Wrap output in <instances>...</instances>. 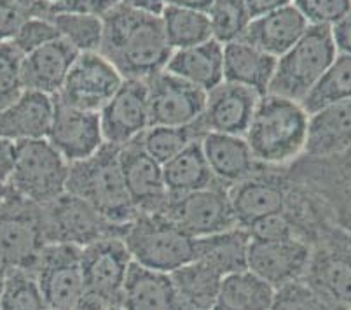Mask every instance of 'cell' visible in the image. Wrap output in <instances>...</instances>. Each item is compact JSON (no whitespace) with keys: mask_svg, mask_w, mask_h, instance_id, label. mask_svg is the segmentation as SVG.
Segmentation results:
<instances>
[{"mask_svg":"<svg viewBox=\"0 0 351 310\" xmlns=\"http://www.w3.org/2000/svg\"><path fill=\"white\" fill-rule=\"evenodd\" d=\"M101 21L100 53L123 79L149 81L166 69L173 49L165 37L161 16L116 4L101 16Z\"/></svg>","mask_w":351,"mask_h":310,"instance_id":"6da1fadb","label":"cell"},{"mask_svg":"<svg viewBox=\"0 0 351 310\" xmlns=\"http://www.w3.org/2000/svg\"><path fill=\"white\" fill-rule=\"evenodd\" d=\"M309 114L301 102L274 93L258 98L245 140L258 165L287 168L304 156Z\"/></svg>","mask_w":351,"mask_h":310,"instance_id":"7a4b0ae2","label":"cell"},{"mask_svg":"<svg viewBox=\"0 0 351 310\" xmlns=\"http://www.w3.org/2000/svg\"><path fill=\"white\" fill-rule=\"evenodd\" d=\"M66 191L82 198L116 228L124 230L138 216L121 170L119 148L110 144H104L93 156L70 165Z\"/></svg>","mask_w":351,"mask_h":310,"instance_id":"3957f363","label":"cell"},{"mask_svg":"<svg viewBox=\"0 0 351 310\" xmlns=\"http://www.w3.org/2000/svg\"><path fill=\"white\" fill-rule=\"evenodd\" d=\"M123 241L135 263L171 274L194 260V239L161 212L138 214Z\"/></svg>","mask_w":351,"mask_h":310,"instance_id":"277c9868","label":"cell"},{"mask_svg":"<svg viewBox=\"0 0 351 310\" xmlns=\"http://www.w3.org/2000/svg\"><path fill=\"white\" fill-rule=\"evenodd\" d=\"M336 56L330 28L308 27L301 39L276 60L267 93L302 102Z\"/></svg>","mask_w":351,"mask_h":310,"instance_id":"5b68a950","label":"cell"},{"mask_svg":"<svg viewBox=\"0 0 351 310\" xmlns=\"http://www.w3.org/2000/svg\"><path fill=\"white\" fill-rule=\"evenodd\" d=\"M70 163L47 139L25 140L16 146L14 170L8 186L35 206H46L66 191Z\"/></svg>","mask_w":351,"mask_h":310,"instance_id":"8992f818","label":"cell"},{"mask_svg":"<svg viewBox=\"0 0 351 310\" xmlns=\"http://www.w3.org/2000/svg\"><path fill=\"white\" fill-rule=\"evenodd\" d=\"M46 244L40 206L8 186L0 202V263L5 268L34 270Z\"/></svg>","mask_w":351,"mask_h":310,"instance_id":"52a82bcc","label":"cell"},{"mask_svg":"<svg viewBox=\"0 0 351 310\" xmlns=\"http://www.w3.org/2000/svg\"><path fill=\"white\" fill-rule=\"evenodd\" d=\"M302 280L324 298L344 310L351 309V232L330 226L311 245Z\"/></svg>","mask_w":351,"mask_h":310,"instance_id":"ba28073f","label":"cell"},{"mask_svg":"<svg viewBox=\"0 0 351 310\" xmlns=\"http://www.w3.org/2000/svg\"><path fill=\"white\" fill-rule=\"evenodd\" d=\"M285 172L320 198L332 225L351 232V149L325 159L302 156Z\"/></svg>","mask_w":351,"mask_h":310,"instance_id":"9c48e42d","label":"cell"},{"mask_svg":"<svg viewBox=\"0 0 351 310\" xmlns=\"http://www.w3.org/2000/svg\"><path fill=\"white\" fill-rule=\"evenodd\" d=\"M132 254L121 235H105L81 249L84 296L105 307L119 305L121 291L132 267Z\"/></svg>","mask_w":351,"mask_h":310,"instance_id":"30bf717a","label":"cell"},{"mask_svg":"<svg viewBox=\"0 0 351 310\" xmlns=\"http://www.w3.org/2000/svg\"><path fill=\"white\" fill-rule=\"evenodd\" d=\"M40 209L47 244H69L82 249L105 235L123 236V228L108 225L93 207L70 191Z\"/></svg>","mask_w":351,"mask_h":310,"instance_id":"8fae6325","label":"cell"},{"mask_svg":"<svg viewBox=\"0 0 351 310\" xmlns=\"http://www.w3.org/2000/svg\"><path fill=\"white\" fill-rule=\"evenodd\" d=\"M161 214L170 217L175 225L180 226L193 239L238 226L228 188L219 182L191 193L170 195Z\"/></svg>","mask_w":351,"mask_h":310,"instance_id":"7c38bea8","label":"cell"},{"mask_svg":"<svg viewBox=\"0 0 351 310\" xmlns=\"http://www.w3.org/2000/svg\"><path fill=\"white\" fill-rule=\"evenodd\" d=\"M32 272L43 291L47 310H72L84 298L81 247L46 244Z\"/></svg>","mask_w":351,"mask_h":310,"instance_id":"4fadbf2b","label":"cell"},{"mask_svg":"<svg viewBox=\"0 0 351 310\" xmlns=\"http://www.w3.org/2000/svg\"><path fill=\"white\" fill-rule=\"evenodd\" d=\"M123 76L100 51L79 53L56 100L82 111L100 113L123 85Z\"/></svg>","mask_w":351,"mask_h":310,"instance_id":"5bb4252c","label":"cell"},{"mask_svg":"<svg viewBox=\"0 0 351 310\" xmlns=\"http://www.w3.org/2000/svg\"><path fill=\"white\" fill-rule=\"evenodd\" d=\"M98 116L105 144L123 148L133 140H138L151 126L147 81L124 79Z\"/></svg>","mask_w":351,"mask_h":310,"instance_id":"9a60e30c","label":"cell"},{"mask_svg":"<svg viewBox=\"0 0 351 310\" xmlns=\"http://www.w3.org/2000/svg\"><path fill=\"white\" fill-rule=\"evenodd\" d=\"M151 126H189L203 114L206 93L184 79L159 72L147 81Z\"/></svg>","mask_w":351,"mask_h":310,"instance_id":"2e32d148","label":"cell"},{"mask_svg":"<svg viewBox=\"0 0 351 310\" xmlns=\"http://www.w3.org/2000/svg\"><path fill=\"white\" fill-rule=\"evenodd\" d=\"M236 223L248 228L263 217L285 210L289 179L285 168L263 167L250 177L228 188Z\"/></svg>","mask_w":351,"mask_h":310,"instance_id":"e0dca14e","label":"cell"},{"mask_svg":"<svg viewBox=\"0 0 351 310\" xmlns=\"http://www.w3.org/2000/svg\"><path fill=\"white\" fill-rule=\"evenodd\" d=\"M311 256V244L299 236L282 241L250 239L247 268L274 289L304 277Z\"/></svg>","mask_w":351,"mask_h":310,"instance_id":"ac0fdd59","label":"cell"},{"mask_svg":"<svg viewBox=\"0 0 351 310\" xmlns=\"http://www.w3.org/2000/svg\"><path fill=\"white\" fill-rule=\"evenodd\" d=\"M46 139L70 165L93 156L105 144L98 113L70 107L56 98Z\"/></svg>","mask_w":351,"mask_h":310,"instance_id":"d6986e66","label":"cell"},{"mask_svg":"<svg viewBox=\"0 0 351 310\" xmlns=\"http://www.w3.org/2000/svg\"><path fill=\"white\" fill-rule=\"evenodd\" d=\"M119 162L126 190L136 212H161L170 197L162 177L161 163L147 155L138 140L119 148Z\"/></svg>","mask_w":351,"mask_h":310,"instance_id":"ffe728a7","label":"cell"},{"mask_svg":"<svg viewBox=\"0 0 351 310\" xmlns=\"http://www.w3.org/2000/svg\"><path fill=\"white\" fill-rule=\"evenodd\" d=\"M258 95L245 86L234 82H220L206 93L205 109L197 126L205 133H228V135H245L250 124Z\"/></svg>","mask_w":351,"mask_h":310,"instance_id":"44dd1931","label":"cell"},{"mask_svg":"<svg viewBox=\"0 0 351 310\" xmlns=\"http://www.w3.org/2000/svg\"><path fill=\"white\" fill-rule=\"evenodd\" d=\"M54 113V97L23 89L20 97L0 109V139L12 142L46 139Z\"/></svg>","mask_w":351,"mask_h":310,"instance_id":"7402d4cb","label":"cell"},{"mask_svg":"<svg viewBox=\"0 0 351 310\" xmlns=\"http://www.w3.org/2000/svg\"><path fill=\"white\" fill-rule=\"evenodd\" d=\"M201 149L219 184L231 188L263 168L250 151L243 135L208 132L201 137Z\"/></svg>","mask_w":351,"mask_h":310,"instance_id":"603a6c76","label":"cell"},{"mask_svg":"<svg viewBox=\"0 0 351 310\" xmlns=\"http://www.w3.org/2000/svg\"><path fill=\"white\" fill-rule=\"evenodd\" d=\"M351 149V98L309 114L304 158L325 159Z\"/></svg>","mask_w":351,"mask_h":310,"instance_id":"cb8c5ba5","label":"cell"},{"mask_svg":"<svg viewBox=\"0 0 351 310\" xmlns=\"http://www.w3.org/2000/svg\"><path fill=\"white\" fill-rule=\"evenodd\" d=\"M77 54V51L63 39L44 44L39 49L25 54L21 69L25 89L56 97Z\"/></svg>","mask_w":351,"mask_h":310,"instance_id":"d4e9b609","label":"cell"},{"mask_svg":"<svg viewBox=\"0 0 351 310\" xmlns=\"http://www.w3.org/2000/svg\"><path fill=\"white\" fill-rule=\"evenodd\" d=\"M308 27L304 16L290 2L269 14L254 18L243 41L274 58H280L301 39Z\"/></svg>","mask_w":351,"mask_h":310,"instance_id":"484cf974","label":"cell"},{"mask_svg":"<svg viewBox=\"0 0 351 310\" xmlns=\"http://www.w3.org/2000/svg\"><path fill=\"white\" fill-rule=\"evenodd\" d=\"M119 307L124 310H178L171 276L133 261L121 291Z\"/></svg>","mask_w":351,"mask_h":310,"instance_id":"4316f807","label":"cell"},{"mask_svg":"<svg viewBox=\"0 0 351 310\" xmlns=\"http://www.w3.org/2000/svg\"><path fill=\"white\" fill-rule=\"evenodd\" d=\"M165 70L208 93L224 82V46L210 39L197 46L173 51Z\"/></svg>","mask_w":351,"mask_h":310,"instance_id":"83f0119b","label":"cell"},{"mask_svg":"<svg viewBox=\"0 0 351 310\" xmlns=\"http://www.w3.org/2000/svg\"><path fill=\"white\" fill-rule=\"evenodd\" d=\"M276 60L263 49L252 46L247 41L224 46V81L245 86L258 97L269 91L273 81Z\"/></svg>","mask_w":351,"mask_h":310,"instance_id":"f1b7e54d","label":"cell"},{"mask_svg":"<svg viewBox=\"0 0 351 310\" xmlns=\"http://www.w3.org/2000/svg\"><path fill=\"white\" fill-rule=\"evenodd\" d=\"M250 235L241 226L226 232L194 239V260L208 265L220 276L236 274L247 268Z\"/></svg>","mask_w":351,"mask_h":310,"instance_id":"f546056e","label":"cell"},{"mask_svg":"<svg viewBox=\"0 0 351 310\" xmlns=\"http://www.w3.org/2000/svg\"><path fill=\"white\" fill-rule=\"evenodd\" d=\"M178 310H215L222 276L208 265L193 260L171 272Z\"/></svg>","mask_w":351,"mask_h":310,"instance_id":"4dcf8cb0","label":"cell"},{"mask_svg":"<svg viewBox=\"0 0 351 310\" xmlns=\"http://www.w3.org/2000/svg\"><path fill=\"white\" fill-rule=\"evenodd\" d=\"M274 293L273 286L245 268L222 277L215 310H271Z\"/></svg>","mask_w":351,"mask_h":310,"instance_id":"1f68e13d","label":"cell"},{"mask_svg":"<svg viewBox=\"0 0 351 310\" xmlns=\"http://www.w3.org/2000/svg\"><path fill=\"white\" fill-rule=\"evenodd\" d=\"M199 140L191 142L177 156L162 163V177L170 195L191 193L217 182L203 155Z\"/></svg>","mask_w":351,"mask_h":310,"instance_id":"d6a6232c","label":"cell"},{"mask_svg":"<svg viewBox=\"0 0 351 310\" xmlns=\"http://www.w3.org/2000/svg\"><path fill=\"white\" fill-rule=\"evenodd\" d=\"M165 37L173 51L197 46L212 39L208 14L186 8L166 5L161 14Z\"/></svg>","mask_w":351,"mask_h":310,"instance_id":"836d02e7","label":"cell"},{"mask_svg":"<svg viewBox=\"0 0 351 310\" xmlns=\"http://www.w3.org/2000/svg\"><path fill=\"white\" fill-rule=\"evenodd\" d=\"M348 98H351V56L337 54L301 104L306 113L313 114Z\"/></svg>","mask_w":351,"mask_h":310,"instance_id":"e575fe53","label":"cell"},{"mask_svg":"<svg viewBox=\"0 0 351 310\" xmlns=\"http://www.w3.org/2000/svg\"><path fill=\"white\" fill-rule=\"evenodd\" d=\"M60 39L69 43L77 53L100 51L104 37V21L88 11H69L53 18Z\"/></svg>","mask_w":351,"mask_h":310,"instance_id":"d590c367","label":"cell"},{"mask_svg":"<svg viewBox=\"0 0 351 310\" xmlns=\"http://www.w3.org/2000/svg\"><path fill=\"white\" fill-rule=\"evenodd\" d=\"M203 135L205 132L197 126V123L189 126H149L140 135L138 142L147 155H151L162 165Z\"/></svg>","mask_w":351,"mask_h":310,"instance_id":"8d00e7d4","label":"cell"},{"mask_svg":"<svg viewBox=\"0 0 351 310\" xmlns=\"http://www.w3.org/2000/svg\"><path fill=\"white\" fill-rule=\"evenodd\" d=\"M0 310H47L34 272L27 268H5Z\"/></svg>","mask_w":351,"mask_h":310,"instance_id":"74e56055","label":"cell"},{"mask_svg":"<svg viewBox=\"0 0 351 310\" xmlns=\"http://www.w3.org/2000/svg\"><path fill=\"white\" fill-rule=\"evenodd\" d=\"M206 14L212 28V39L222 46L243 41L252 21L243 0H215Z\"/></svg>","mask_w":351,"mask_h":310,"instance_id":"f35d334b","label":"cell"},{"mask_svg":"<svg viewBox=\"0 0 351 310\" xmlns=\"http://www.w3.org/2000/svg\"><path fill=\"white\" fill-rule=\"evenodd\" d=\"M271 310H344L313 289L306 280L299 279L280 287L274 293Z\"/></svg>","mask_w":351,"mask_h":310,"instance_id":"ab89813d","label":"cell"},{"mask_svg":"<svg viewBox=\"0 0 351 310\" xmlns=\"http://www.w3.org/2000/svg\"><path fill=\"white\" fill-rule=\"evenodd\" d=\"M23 54L11 41L0 43V109L23 93Z\"/></svg>","mask_w":351,"mask_h":310,"instance_id":"60d3db41","label":"cell"},{"mask_svg":"<svg viewBox=\"0 0 351 310\" xmlns=\"http://www.w3.org/2000/svg\"><path fill=\"white\" fill-rule=\"evenodd\" d=\"M309 27H334L351 12V0H292Z\"/></svg>","mask_w":351,"mask_h":310,"instance_id":"b9f144b4","label":"cell"},{"mask_svg":"<svg viewBox=\"0 0 351 310\" xmlns=\"http://www.w3.org/2000/svg\"><path fill=\"white\" fill-rule=\"evenodd\" d=\"M56 39H60V35L56 32V27L53 25V21L44 20V18H35V16H28L27 20L20 25V28L14 34L11 43L25 56V54L39 49L44 44H49Z\"/></svg>","mask_w":351,"mask_h":310,"instance_id":"7bdbcfd3","label":"cell"},{"mask_svg":"<svg viewBox=\"0 0 351 310\" xmlns=\"http://www.w3.org/2000/svg\"><path fill=\"white\" fill-rule=\"evenodd\" d=\"M245 230L248 232L250 239H255V241H282V239L299 236L298 228L290 221V217L285 212L271 214V216L263 217V219H258V221H255L254 225Z\"/></svg>","mask_w":351,"mask_h":310,"instance_id":"ee69618b","label":"cell"},{"mask_svg":"<svg viewBox=\"0 0 351 310\" xmlns=\"http://www.w3.org/2000/svg\"><path fill=\"white\" fill-rule=\"evenodd\" d=\"M28 16L20 5L12 4L0 8V43L4 41H12L14 34L18 32L20 25L27 20Z\"/></svg>","mask_w":351,"mask_h":310,"instance_id":"f6af8a7d","label":"cell"},{"mask_svg":"<svg viewBox=\"0 0 351 310\" xmlns=\"http://www.w3.org/2000/svg\"><path fill=\"white\" fill-rule=\"evenodd\" d=\"M330 34L337 54L351 56V12H348L343 20L330 27Z\"/></svg>","mask_w":351,"mask_h":310,"instance_id":"bcb514c9","label":"cell"},{"mask_svg":"<svg viewBox=\"0 0 351 310\" xmlns=\"http://www.w3.org/2000/svg\"><path fill=\"white\" fill-rule=\"evenodd\" d=\"M16 146L18 144L8 139H0V184H8L14 170Z\"/></svg>","mask_w":351,"mask_h":310,"instance_id":"7dc6e473","label":"cell"},{"mask_svg":"<svg viewBox=\"0 0 351 310\" xmlns=\"http://www.w3.org/2000/svg\"><path fill=\"white\" fill-rule=\"evenodd\" d=\"M247 5L248 12H250L252 20L258 18V16L269 14V12L276 11V9L283 8V5L290 4L292 0H243Z\"/></svg>","mask_w":351,"mask_h":310,"instance_id":"c3c4849f","label":"cell"},{"mask_svg":"<svg viewBox=\"0 0 351 310\" xmlns=\"http://www.w3.org/2000/svg\"><path fill=\"white\" fill-rule=\"evenodd\" d=\"M116 4L154 16H161L166 8L165 0H116Z\"/></svg>","mask_w":351,"mask_h":310,"instance_id":"681fc988","label":"cell"},{"mask_svg":"<svg viewBox=\"0 0 351 310\" xmlns=\"http://www.w3.org/2000/svg\"><path fill=\"white\" fill-rule=\"evenodd\" d=\"M215 0H165L166 5H173V8H186L194 9V11L206 12Z\"/></svg>","mask_w":351,"mask_h":310,"instance_id":"f907efd6","label":"cell"},{"mask_svg":"<svg viewBox=\"0 0 351 310\" xmlns=\"http://www.w3.org/2000/svg\"><path fill=\"white\" fill-rule=\"evenodd\" d=\"M114 5H116V0H84V11L100 16V18Z\"/></svg>","mask_w":351,"mask_h":310,"instance_id":"816d5d0a","label":"cell"},{"mask_svg":"<svg viewBox=\"0 0 351 310\" xmlns=\"http://www.w3.org/2000/svg\"><path fill=\"white\" fill-rule=\"evenodd\" d=\"M72 310H107V307H105L101 302H98V300L84 296V298L81 300V303Z\"/></svg>","mask_w":351,"mask_h":310,"instance_id":"f5cc1de1","label":"cell"},{"mask_svg":"<svg viewBox=\"0 0 351 310\" xmlns=\"http://www.w3.org/2000/svg\"><path fill=\"white\" fill-rule=\"evenodd\" d=\"M4 277H5V267L0 263V293H2V284H4Z\"/></svg>","mask_w":351,"mask_h":310,"instance_id":"db71d44e","label":"cell"},{"mask_svg":"<svg viewBox=\"0 0 351 310\" xmlns=\"http://www.w3.org/2000/svg\"><path fill=\"white\" fill-rule=\"evenodd\" d=\"M5 191H8V184H0V202L5 197Z\"/></svg>","mask_w":351,"mask_h":310,"instance_id":"11a10c76","label":"cell"},{"mask_svg":"<svg viewBox=\"0 0 351 310\" xmlns=\"http://www.w3.org/2000/svg\"><path fill=\"white\" fill-rule=\"evenodd\" d=\"M12 2H14V0H0V8H4V5L12 4Z\"/></svg>","mask_w":351,"mask_h":310,"instance_id":"9f6ffc18","label":"cell"},{"mask_svg":"<svg viewBox=\"0 0 351 310\" xmlns=\"http://www.w3.org/2000/svg\"><path fill=\"white\" fill-rule=\"evenodd\" d=\"M107 310H124L123 307H119V305H114V307H108Z\"/></svg>","mask_w":351,"mask_h":310,"instance_id":"6f0895ef","label":"cell"},{"mask_svg":"<svg viewBox=\"0 0 351 310\" xmlns=\"http://www.w3.org/2000/svg\"><path fill=\"white\" fill-rule=\"evenodd\" d=\"M350 310H351V309H350Z\"/></svg>","mask_w":351,"mask_h":310,"instance_id":"680465c9","label":"cell"}]
</instances>
